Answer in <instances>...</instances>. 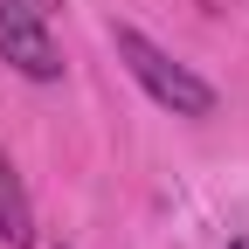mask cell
<instances>
[{"label":"cell","instance_id":"1","mask_svg":"<svg viewBox=\"0 0 249 249\" xmlns=\"http://www.w3.org/2000/svg\"><path fill=\"white\" fill-rule=\"evenodd\" d=\"M111 49H118V62L132 70V83H139L160 111H173V118H214V83L194 76L187 62H173L152 35H139V28H111Z\"/></svg>","mask_w":249,"mask_h":249},{"label":"cell","instance_id":"2","mask_svg":"<svg viewBox=\"0 0 249 249\" xmlns=\"http://www.w3.org/2000/svg\"><path fill=\"white\" fill-rule=\"evenodd\" d=\"M0 62L21 70L28 83H55L62 76V49L49 35V7L42 0H0Z\"/></svg>","mask_w":249,"mask_h":249},{"label":"cell","instance_id":"3","mask_svg":"<svg viewBox=\"0 0 249 249\" xmlns=\"http://www.w3.org/2000/svg\"><path fill=\"white\" fill-rule=\"evenodd\" d=\"M0 242L7 249L35 242V208H28V187H21V173H14L7 152H0Z\"/></svg>","mask_w":249,"mask_h":249},{"label":"cell","instance_id":"4","mask_svg":"<svg viewBox=\"0 0 249 249\" xmlns=\"http://www.w3.org/2000/svg\"><path fill=\"white\" fill-rule=\"evenodd\" d=\"M235 249H249V242H235Z\"/></svg>","mask_w":249,"mask_h":249},{"label":"cell","instance_id":"5","mask_svg":"<svg viewBox=\"0 0 249 249\" xmlns=\"http://www.w3.org/2000/svg\"><path fill=\"white\" fill-rule=\"evenodd\" d=\"M42 7H49V0H42Z\"/></svg>","mask_w":249,"mask_h":249}]
</instances>
